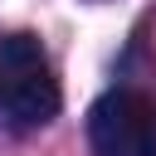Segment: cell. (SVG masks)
Returning a JSON list of instances; mask_svg holds the SVG:
<instances>
[{"instance_id":"cell-1","label":"cell","mask_w":156,"mask_h":156,"mask_svg":"<svg viewBox=\"0 0 156 156\" xmlns=\"http://www.w3.org/2000/svg\"><path fill=\"white\" fill-rule=\"evenodd\" d=\"M58 112V78L49 68V54L34 34H5L0 39V122L10 127H44Z\"/></svg>"},{"instance_id":"cell-2","label":"cell","mask_w":156,"mask_h":156,"mask_svg":"<svg viewBox=\"0 0 156 156\" xmlns=\"http://www.w3.org/2000/svg\"><path fill=\"white\" fill-rule=\"evenodd\" d=\"M93 156H156V102L136 88H112L88 112Z\"/></svg>"}]
</instances>
